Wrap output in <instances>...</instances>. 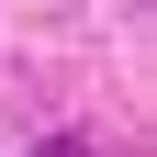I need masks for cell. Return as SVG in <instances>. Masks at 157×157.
<instances>
[{
	"instance_id": "obj_1",
	"label": "cell",
	"mask_w": 157,
	"mask_h": 157,
	"mask_svg": "<svg viewBox=\"0 0 157 157\" xmlns=\"http://www.w3.org/2000/svg\"><path fill=\"white\" fill-rule=\"evenodd\" d=\"M34 157H101V146H90V135H45Z\"/></svg>"
}]
</instances>
